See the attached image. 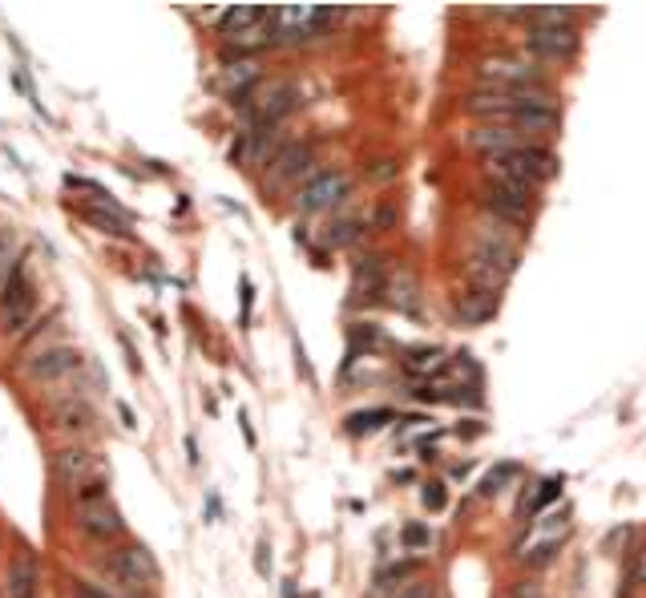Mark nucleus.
<instances>
[{"label": "nucleus", "mask_w": 646, "mask_h": 598, "mask_svg": "<svg viewBox=\"0 0 646 598\" xmlns=\"http://www.w3.org/2000/svg\"><path fill=\"white\" fill-rule=\"evenodd\" d=\"M558 493H562V477H546V481H537V485H529V493H525V502H521V518H533V514H542L550 502H558Z\"/></svg>", "instance_id": "aec40b11"}, {"label": "nucleus", "mask_w": 646, "mask_h": 598, "mask_svg": "<svg viewBox=\"0 0 646 598\" xmlns=\"http://www.w3.org/2000/svg\"><path fill=\"white\" fill-rule=\"evenodd\" d=\"M517 473H521V469H517L513 461H497V465H493V469H489V473L481 477L477 493H481V497H497V493H501V489H505V485H509L513 477H517Z\"/></svg>", "instance_id": "b1692460"}, {"label": "nucleus", "mask_w": 646, "mask_h": 598, "mask_svg": "<svg viewBox=\"0 0 646 598\" xmlns=\"http://www.w3.org/2000/svg\"><path fill=\"white\" fill-rule=\"evenodd\" d=\"M299 106V89L291 81H267L247 97V126H279Z\"/></svg>", "instance_id": "39448f33"}, {"label": "nucleus", "mask_w": 646, "mask_h": 598, "mask_svg": "<svg viewBox=\"0 0 646 598\" xmlns=\"http://www.w3.org/2000/svg\"><path fill=\"white\" fill-rule=\"evenodd\" d=\"M311 150L303 142H291V146H279V154L271 158L267 166V178L271 182H295V178H307L311 174Z\"/></svg>", "instance_id": "dca6fc26"}, {"label": "nucleus", "mask_w": 646, "mask_h": 598, "mask_svg": "<svg viewBox=\"0 0 646 598\" xmlns=\"http://www.w3.org/2000/svg\"><path fill=\"white\" fill-rule=\"evenodd\" d=\"M400 542H404L408 550H424L428 542H433V530H428V526H420V522H408V526L400 530Z\"/></svg>", "instance_id": "c85d7f7f"}, {"label": "nucleus", "mask_w": 646, "mask_h": 598, "mask_svg": "<svg viewBox=\"0 0 646 598\" xmlns=\"http://www.w3.org/2000/svg\"><path fill=\"white\" fill-rule=\"evenodd\" d=\"M368 174H372V178H380V182H384V178H392V174H396V162H384V166H372V170H368Z\"/></svg>", "instance_id": "72a5a7b5"}, {"label": "nucleus", "mask_w": 646, "mask_h": 598, "mask_svg": "<svg viewBox=\"0 0 646 598\" xmlns=\"http://www.w3.org/2000/svg\"><path fill=\"white\" fill-rule=\"evenodd\" d=\"M469 146L481 150L485 158H497V154H513L521 146H529L525 134H517L513 126H497V122H485L477 130H469Z\"/></svg>", "instance_id": "2eb2a0df"}, {"label": "nucleus", "mask_w": 646, "mask_h": 598, "mask_svg": "<svg viewBox=\"0 0 646 598\" xmlns=\"http://www.w3.org/2000/svg\"><path fill=\"white\" fill-rule=\"evenodd\" d=\"M392 421V409H368V413H352L348 417V433L352 437H364V433H376Z\"/></svg>", "instance_id": "393cba45"}, {"label": "nucleus", "mask_w": 646, "mask_h": 598, "mask_svg": "<svg viewBox=\"0 0 646 598\" xmlns=\"http://www.w3.org/2000/svg\"><path fill=\"white\" fill-rule=\"evenodd\" d=\"M420 502H424V510H445V506H449V489H445V481H428V485L420 489Z\"/></svg>", "instance_id": "cd10ccee"}, {"label": "nucleus", "mask_w": 646, "mask_h": 598, "mask_svg": "<svg viewBox=\"0 0 646 598\" xmlns=\"http://www.w3.org/2000/svg\"><path fill=\"white\" fill-rule=\"evenodd\" d=\"M360 231H364V227H360L356 219L332 223V231H328V243H332V247H348V243H356V239H360Z\"/></svg>", "instance_id": "bb28decb"}, {"label": "nucleus", "mask_w": 646, "mask_h": 598, "mask_svg": "<svg viewBox=\"0 0 646 598\" xmlns=\"http://www.w3.org/2000/svg\"><path fill=\"white\" fill-rule=\"evenodd\" d=\"M630 578H634L638 586H646V546L630 554V562H626V582H630Z\"/></svg>", "instance_id": "2f4dec72"}, {"label": "nucleus", "mask_w": 646, "mask_h": 598, "mask_svg": "<svg viewBox=\"0 0 646 598\" xmlns=\"http://www.w3.org/2000/svg\"><path fill=\"white\" fill-rule=\"evenodd\" d=\"M97 570L110 578V586L126 590V594H138V590H150L158 582V562L150 558L146 546H118L110 554L97 558Z\"/></svg>", "instance_id": "f03ea898"}, {"label": "nucleus", "mask_w": 646, "mask_h": 598, "mask_svg": "<svg viewBox=\"0 0 646 598\" xmlns=\"http://www.w3.org/2000/svg\"><path fill=\"white\" fill-rule=\"evenodd\" d=\"M29 320H33V283L25 279V263L17 259L5 279V291H0V328L17 336Z\"/></svg>", "instance_id": "1a4fd4ad"}, {"label": "nucleus", "mask_w": 646, "mask_h": 598, "mask_svg": "<svg viewBox=\"0 0 646 598\" xmlns=\"http://www.w3.org/2000/svg\"><path fill=\"white\" fill-rule=\"evenodd\" d=\"M53 469H57V477H61L69 489H77L81 481L97 477V453H89V449H81V445L61 449V453L53 457Z\"/></svg>", "instance_id": "f3484780"}, {"label": "nucleus", "mask_w": 646, "mask_h": 598, "mask_svg": "<svg viewBox=\"0 0 646 598\" xmlns=\"http://www.w3.org/2000/svg\"><path fill=\"white\" fill-rule=\"evenodd\" d=\"M412 570H416V562H392V566H380V570H376V582H372V594H368V598H384L388 590L404 586V582L412 578Z\"/></svg>", "instance_id": "5701e85b"}, {"label": "nucleus", "mask_w": 646, "mask_h": 598, "mask_svg": "<svg viewBox=\"0 0 646 598\" xmlns=\"http://www.w3.org/2000/svg\"><path fill=\"white\" fill-rule=\"evenodd\" d=\"M497 308H501V299H497V291H485V287H461L457 291V299H453V320L461 324V328H481V324H489L493 316H497Z\"/></svg>", "instance_id": "f8f14e48"}, {"label": "nucleus", "mask_w": 646, "mask_h": 598, "mask_svg": "<svg viewBox=\"0 0 646 598\" xmlns=\"http://www.w3.org/2000/svg\"><path fill=\"white\" fill-rule=\"evenodd\" d=\"M348 190H352L348 174H340V170H323V174H311V178L299 186V194H295V207H299L303 215L332 211V207H340L344 198H348Z\"/></svg>", "instance_id": "6e6552de"}, {"label": "nucleus", "mask_w": 646, "mask_h": 598, "mask_svg": "<svg viewBox=\"0 0 646 598\" xmlns=\"http://www.w3.org/2000/svg\"><path fill=\"white\" fill-rule=\"evenodd\" d=\"M525 49L533 65H562L578 53V33L574 25H529Z\"/></svg>", "instance_id": "423d86ee"}, {"label": "nucleus", "mask_w": 646, "mask_h": 598, "mask_svg": "<svg viewBox=\"0 0 646 598\" xmlns=\"http://www.w3.org/2000/svg\"><path fill=\"white\" fill-rule=\"evenodd\" d=\"M77 530H81L85 538H93V542H118V538H122V514H118V506L110 502V493L77 506Z\"/></svg>", "instance_id": "9b49d317"}, {"label": "nucleus", "mask_w": 646, "mask_h": 598, "mask_svg": "<svg viewBox=\"0 0 646 598\" xmlns=\"http://www.w3.org/2000/svg\"><path fill=\"white\" fill-rule=\"evenodd\" d=\"M529 25H574V13L570 9H533Z\"/></svg>", "instance_id": "c756f323"}, {"label": "nucleus", "mask_w": 646, "mask_h": 598, "mask_svg": "<svg viewBox=\"0 0 646 598\" xmlns=\"http://www.w3.org/2000/svg\"><path fill=\"white\" fill-rule=\"evenodd\" d=\"M477 81L489 89H525V85H546L542 65L529 57H509V53H489L477 61Z\"/></svg>", "instance_id": "20e7f679"}, {"label": "nucleus", "mask_w": 646, "mask_h": 598, "mask_svg": "<svg viewBox=\"0 0 646 598\" xmlns=\"http://www.w3.org/2000/svg\"><path fill=\"white\" fill-rule=\"evenodd\" d=\"M509 598H546V594H542V582H533V578H529V582H517Z\"/></svg>", "instance_id": "473e14b6"}, {"label": "nucleus", "mask_w": 646, "mask_h": 598, "mask_svg": "<svg viewBox=\"0 0 646 598\" xmlns=\"http://www.w3.org/2000/svg\"><path fill=\"white\" fill-rule=\"evenodd\" d=\"M485 215L501 219L513 231H525L529 215H533V190H517V186H501V182H485Z\"/></svg>", "instance_id": "9d476101"}, {"label": "nucleus", "mask_w": 646, "mask_h": 598, "mask_svg": "<svg viewBox=\"0 0 646 598\" xmlns=\"http://www.w3.org/2000/svg\"><path fill=\"white\" fill-rule=\"evenodd\" d=\"M57 425L81 433V429H89V409H85L81 401H77V405H61V409H57Z\"/></svg>", "instance_id": "a878e982"}, {"label": "nucleus", "mask_w": 646, "mask_h": 598, "mask_svg": "<svg viewBox=\"0 0 646 598\" xmlns=\"http://www.w3.org/2000/svg\"><path fill=\"white\" fill-rule=\"evenodd\" d=\"M340 13L332 9H279L271 13V29H275V41L283 45H303L311 37H323L328 33V25L336 21Z\"/></svg>", "instance_id": "0eeeda50"}, {"label": "nucleus", "mask_w": 646, "mask_h": 598, "mask_svg": "<svg viewBox=\"0 0 646 598\" xmlns=\"http://www.w3.org/2000/svg\"><path fill=\"white\" fill-rule=\"evenodd\" d=\"M267 566H271V558H267V546H259V570L267 574Z\"/></svg>", "instance_id": "f704fd0d"}, {"label": "nucleus", "mask_w": 646, "mask_h": 598, "mask_svg": "<svg viewBox=\"0 0 646 598\" xmlns=\"http://www.w3.org/2000/svg\"><path fill=\"white\" fill-rule=\"evenodd\" d=\"M396 598H437V586L428 582V578H412L396 590Z\"/></svg>", "instance_id": "7c9ffc66"}, {"label": "nucleus", "mask_w": 646, "mask_h": 598, "mask_svg": "<svg viewBox=\"0 0 646 598\" xmlns=\"http://www.w3.org/2000/svg\"><path fill=\"white\" fill-rule=\"evenodd\" d=\"M219 33H223V41L239 53V57H255V49H263V45H271L275 41V33H271V13H263V9H227L223 17H219Z\"/></svg>", "instance_id": "7ed1b4c3"}, {"label": "nucleus", "mask_w": 646, "mask_h": 598, "mask_svg": "<svg viewBox=\"0 0 646 598\" xmlns=\"http://www.w3.org/2000/svg\"><path fill=\"white\" fill-rule=\"evenodd\" d=\"M554 174H558V154L550 146H537V142H529L513 154L485 158V178L501 182V186H517V190H537Z\"/></svg>", "instance_id": "f257e3e1"}, {"label": "nucleus", "mask_w": 646, "mask_h": 598, "mask_svg": "<svg viewBox=\"0 0 646 598\" xmlns=\"http://www.w3.org/2000/svg\"><path fill=\"white\" fill-rule=\"evenodd\" d=\"M77 364H81V352L69 344H57V348H41L33 360H25V376L33 384H53V380L69 376Z\"/></svg>", "instance_id": "ddd939ff"}, {"label": "nucleus", "mask_w": 646, "mask_h": 598, "mask_svg": "<svg viewBox=\"0 0 646 598\" xmlns=\"http://www.w3.org/2000/svg\"><path fill=\"white\" fill-rule=\"evenodd\" d=\"M263 85V65H259V57H227L223 61V89L231 93V102H239V106H247V97L255 93Z\"/></svg>", "instance_id": "4468645a"}, {"label": "nucleus", "mask_w": 646, "mask_h": 598, "mask_svg": "<svg viewBox=\"0 0 646 598\" xmlns=\"http://www.w3.org/2000/svg\"><path fill=\"white\" fill-rule=\"evenodd\" d=\"M41 586V570L33 558H17V566L9 570V598H37Z\"/></svg>", "instance_id": "412c9836"}, {"label": "nucleus", "mask_w": 646, "mask_h": 598, "mask_svg": "<svg viewBox=\"0 0 646 598\" xmlns=\"http://www.w3.org/2000/svg\"><path fill=\"white\" fill-rule=\"evenodd\" d=\"M384 291H388V304L396 308V312H420V283H416V275H408V271H396L388 283H384Z\"/></svg>", "instance_id": "6ab92c4d"}, {"label": "nucleus", "mask_w": 646, "mask_h": 598, "mask_svg": "<svg viewBox=\"0 0 646 598\" xmlns=\"http://www.w3.org/2000/svg\"><path fill=\"white\" fill-rule=\"evenodd\" d=\"M384 283H388V279H384V259H380V255H364V259L356 263V291L372 299V295L384 291Z\"/></svg>", "instance_id": "4be33fe9"}, {"label": "nucleus", "mask_w": 646, "mask_h": 598, "mask_svg": "<svg viewBox=\"0 0 646 598\" xmlns=\"http://www.w3.org/2000/svg\"><path fill=\"white\" fill-rule=\"evenodd\" d=\"M445 368H449V352L437 348V344H420V348H408L404 352V372L408 376L428 380V376H441Z\"/></svg>", "instance_id": "a211bd4d"}]
</instances>
